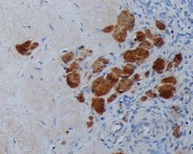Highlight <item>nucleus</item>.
Instances as JSON below:
<instances>
[{
  "mask_svg": "<svg viewBox=\"0 0 193 154\" xmlns=\"http://www.w3.org/2000/svg\"><path fill=\"white\" fill-rule=\"evenodd\" d=\"M124 59L126 60L127 62H133L135 61V58L134 57V52L132 51H128L125 55H124Z\"/></svg>",
  "mask_w": 193,
  "mask_h": 154,
  "instance_id": "10",
  "label": "nucleus"
},
{
  "mask_svg": "<svg viewBox=\"0 0 193 154\" xmlns=\"http://www.w3.org/2000/svg\"><path fill=\"white\" fill-rule=\"evenodd\" d=\"M141 46V47H143V48H147V49H150L151 47V44L149 43V42H147V41L143 42L141 44V46Z\"/></svg>",
  "mask_w": 193,
  "mask_h": 154,
  "instance_id": "17",
  "label": "nucleus"
},
{
  "mask_svg": "<svg viewBox=\"0 0 193 154\" xmlns=\"http://www.w3.org/2000/svg\"><path fill=\"white\" fill-rule=\"evenodd\" d=\"M113 30H114V26H108V27L105 28L104 30H103V31H104L106 33H108V32H111Z\"/></svg>",
  "mask_w": 193,
  "mask_h": 154,
  "instance_id": "18",
  "label": "nucleus"
},
{
  "mask_svg": "<svg viewBox=\"0 0 193 154\" xmlns=\"http://www.w3.org/2000/svg\"><path fill=\"white\" fill-rule=\"evenodd\" d=\"M116 97H117V95L116 94H113L112 95V96H111L109 98H108V103H110V102H112L113 100H114Z\"/></svg>",
  "mask_w": 193,
  "mask_h": 154,
  "instance_id": "20",
  "label": "nucleus"
},
{
  "mask_svg": "<svg viewBox=\"0 0 193 154\" xmlns=\"http://www.w3.org/2000/svg\"><path fill=\"white\" fill-rule=\"evenodd\" d=\"M146 35L148 37V38H149L151 40L154 39V37H153V36L151 35V31L149 30H146Z\"/></svg>",
  "mask_w": 193,
  "mask_h": 154,
  "instance_id": "19",
  "label": "nucleus"
},
{
  "mask_svg": "<svg viewBox=\"0 0 193 154\" xmlns=\"http://www.w3.org/2000/svg\"><path fill=\"white\" fill-rule=\"evenodd\" d=\"M77 100L79 101L80 102H84V98L83 95L82 94H80L77 97Z\"/></svg>",
  "mask_w": 193,
  "mask_h": 154,
  "instance_id": "21",
  "label": "nucleus"
},
{
  "mask_svg": "<svg viewBox=\"0 0 193 154\" xmlns=\"http://www.w3.org/2000/svg\"><path fill=\"white\" fill-rule=\"evenodd\" d=\"M156 25H157V28L158 29H160V30H164V29L165 28V25H163V24L162 22H160V21H157V23H156Z\"/></svg>",
  "mask_w": 193,
  "mask_h": 154,
  "instance_id": "16",
  "label": "nucleus"
},
{
  "mask_svg": "<svg viewBox=\"0 0 193 154\" xmlns=\"http://www.w3.org/2000/svg\"><path fill=\"white\" fill-rule=\"evenodd\" d=\"M134 66H133L131 64H128L126 66H125L124 68L122 73H124V75H127V77L128 76L131 75V74H133V71H134Z\"/></svg>",
  "mask_w": 193,
  "mask_h": 154,
  "instance_id": "11",
  "label": "nucleus"
},
{
  "mask_svg": "<svg viewBox=\"0 0 193 154\" xmlns=\"http://www.w3.org/2000/svg\"><path fill=\"white\" fill-rule=\"evenodd\" d=\"M92 125H93V122L90 121V122H89L88 125H87V127H88V128H89V127H91Z\"/></svg>",
  "mask_w": 193,
  "mask_h": 154,
  "instance_id": "22",
  "label": "nucleus"
},
{
  "mask_svg": "<svg viewBox=\"0 0 193 154\" xmlns=\"http://www.w3.org/2000/svg\"><path fill=\"white\" fill-rule=\"evenodd\" d=\"M137 39H138V40L140 42L144 41L145 39V34L143 32H142V31H139V32H137Z\"/></svg>",
  "mask_w": 193,
  "mask_h": 154,
  "instance_id": "13",
  "label": "nucleus"
},
{
  "mask_svg": "<svg viewBox=\"0 0 193 154\" xmlns=\"http://www.w3.org/2000/svg\"><path fill=\"white\" fill-rule=\"evenodd\" d=\"M127 35V33H126V29L125 28H122V30L120 31V27L118 25L116 26V28H115V31L113 33V36L114 37V38L117 40L118 41H119L120 42H122L124 41H125V38Z\"/></svg>",
  "mask_w": 193,
  "mask_h": 154,
  "instance_id": "6",
  "label": "nucleus"
},
{
  "mask_svg": "<svg viewBox=\"0 0 193 154\" xmlns=\"http://www.w3.org/2000/svg\"><path fill=\"white\" fill-rule=\"evenodd\" d=\"M154 44L157 46H161L163 44V41L162 38H157L154 40Z\"/></svg>",
  "mask_w": 193,
  "mask_h": 154,
  "instance_id": "14",
  "label": "nucleus"
},
{
  "mask_svg": "<svg viewBox=\"0 0 193 154\" xmlns=\"http://www.w3.org/2000/svg\"><path fill=\"white\" fill-rule=\"evenodd\" d=\"M68 76H68V84L70 85L71 84H72L70 86V87H72V88H74V87L78 86L79 82H80V76H79V74L73 73L70 74V75H69Z\"/></svg>",
  "mask_w": 193,
  "mask_h": 154,
  "instance_id": "7",
  "label": "nucleus"
},
{
  "mask_svg": "<svg viewBox=\"0 0 193 154\" xmlns=\"http://www.w3.org/2000/svg\"><path fill=\"white\" fill-rule=\"evenodd\" d=\"M182 59V58L181 54H178V55H176V57H175V58H174V62H175V63H176V64L174 66L175 67H176V66L181 62Z\"/></svg>",
  "mask_w": 193,
  "mask_h": 154,
  "instance_id": "15",
  "label": "nucleus"
},
{
  "mask_svg": "<svg viewBox=\"0 0 193 154\" xmlns=\"http://www.w3.org/2000/svg\"><path fill=\"white\" fill-rule=\"evenodd\" d=\"M112 87H113L109 82L104 80L102 77H100L95 80L92 85V92L95 96H100L107 94V92L110 91Z\"/></svg>",
  "mask_w": 193,
  "mask_h": 154,
  "instance_id": "1",
  "label": "nucleus"
},
{
  "mask_svg": "<svg viewBox=\"0 0 193 154\" xmlns=\"http://www.w3.org/2000/svg\"><path fill=\"white\" fill-rule=\"evenodd\" d=\"M132 85H133V82L131 80H128L126 78L123 79L118 84L116 91L120 93H122L123 92H125L130 89Z\"/></svg>",
  "mask_w": 193,
  "mask_h": 154,
  "instance_id": "4",
  "label": "nucleus"
},
{
  "mask_svg": "<svg viewBox=\"0 0 193 154\" xmlns=\"http://www.w3.org/2000/svg\"><path fill=\"white\" fill-rule=\"evenodd\" d=\"M92 107L99 114L104 112V100L103 98H93L92 100Z\"/></svg>",
  "mask_w": 193,
  "mask_h": 154,
  "instance_id": "3",
  "label": "nucleus"
},
{
  "mask_svg": "<svg viewBox=\"0 0 193 154\" xmlns=\"http://www.w3.org/2000/svg\"><path fill=\"white\" fill-rule=\"evenodd\" d=\"M173 87L171 86H161L159 88V92L160 93V96L166 98H171L173 96Z\"/></svg>",
  "mask_w": 193,
  "mask_h": 154,
  "instance_id": "5",
  "label": "nucleus"
},
{
  "mask_svg": "<svg viewBox=\"0 0 193 154\" xmlns=\"http://www.w3.org/2000/svg\"><path fill=\"white\" fill-rule=\"evenodd\" d=\"M92 118H92V117H89V119H90L91 120V119H92Z\"/></svg>",
  "mask_w": 193,
  "mask_h": 154,
  "instance_id": "26",
  "label": "nucleus"
},
{
  "mask_svg": "<svg viewBox=\"0 0 193 154\" xmlns=\"http://www.w3.org/2000/svg\"><path fill=\"white\" fill-rule=\"evenodd\" d=\"M118 23L122 27H124L125 29L132 30L134 23V16L128 11H124L122 12L118 17Z\"/></svg>",
  "mask_w": 193,
  "mask_h": 154,
  "instance_id": "2",
  "label": "nucleus"
},
{
  "mask_svg": "<svg viewBox=\"0 0 193 154\" xmlns=\"http://www.w3.org/2000/svg\"><path fill=\"white\" fill-rule=\"evenodd\" d=\"M162 83L163 84H167V83H173V84H176V80L174 77H167L165 79H163L162 81Z\"/></svg>",
  "mask_w": 193,
  "mask_h": 154,
  "instance_id": "12",
  "label": "nucleus"
},
{
  "mask_svg": "<svg viewBox=\"0 0 193 154\" xmlns=\"http://www.w3.org/2000/svg\"><path fill=\"white\" fill-rule=\"evenodd\" d=\"M142 101H145V100H147V97H142Z\"/></svg>",
  "mask_w": 193,
  "mask_h": 154,
  "instance_id": "25",
  "label": "nucleus"
},
{
  "mask_svg": "<svg viewBox=\"0 0 193 154\" xmlns=\"http://www.w3.org/2000/svg\"><path fill=\"white\" fill-rule=\"evenodd\" d=\"M172 66H173V63H172V62H171L170 64H169V66H168V68H167V70H169V68H171V67H172Z\"/></svg>",
  "mask_w": 193,
  "mask_h": 154,
  "instance_id": "24",
  "label": "nucleus"
},
{
  "mask_svg": "<svg viewBox=\"0 0 193 154\" xmlns=\"http://www.w3.org/2000/svg\"><path fill=\"white\" fill-rule=\"evenodd\" d=\"M165 62L162 58H158L155 61V64L153 66V69L157 71L158 73H162V71L165 68Z\"/></svg>",
  "mask_w": 193,
  "mask_h": 154,
  "instance_id": "9",
  "label": "nucleus"
},
{
  "mask_svg": "<svg viewBox=\"0 0 193 154\" xmlns=\"http://www.w3.org/2000/svg\"><path fill=\"white\" fill-rule=\"evenodd\" d=\"M134 78L135 79V80H138L139 79V75H137H137H134Z\"/></svg>",
  "mask_w": 193,
  "mask_h": 154,
  "instance_id": "23",
  "label": "nucleus"
},
{
  "mask_svg": "<svg viewBox=\"0 0 193 154\" xmlns=\"http://www.w3.org/2000/svg\"><path fill=\"white\" fill-rule=\"evenodd\" d=\"M134 52V57L135 59L147 58L149 55V52L142 48H137Z\"/></svg>",
  "mask_w": 193,
  "mask_h": 154,
  "instance_id": "8",
  "label": "nucleus"
},
{
  "mask_svg": "<svg viewBox=\"0 0 193 154\" xmlns=\"http://www.w3.org/2000/svg\"><path fill=\"white\" fill-rule=\"evenodd\" d=\"M117 154H123V153H117Z\"/></svg>",
  "mask_w": 193,
  "mask_h": 154,
  "instance_id": "27",
  "label": "nucleus"
}]
</instances>
